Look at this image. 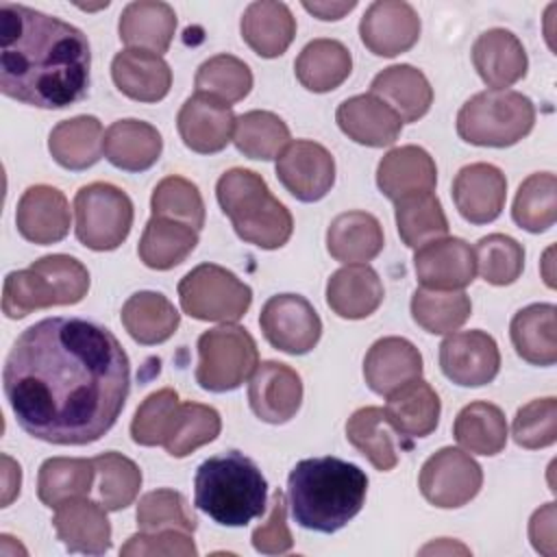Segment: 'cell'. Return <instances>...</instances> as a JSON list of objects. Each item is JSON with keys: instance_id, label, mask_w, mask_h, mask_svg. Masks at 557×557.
Segmentation results:
<instances>
[{"instance_id": "obj_36", "label": "cell", "mask_w": 557, "mask_h": 557, "mask_svg": "<svg viewBox=\"0 0 557 557\" xmlns=\"http://www.w3.org/2000/svg\"><path fill=\"white\" fill-rule=\"evenodd\" d=\"M120 318L128 335L144 346L170 339L181 324V313L159 292H137L128 296L122 305Z\"/></svg>"}, {"instance_id": "obj_35", "label": "cell", "mask_w": 557, "mask_h": 557, "mask_svg": "<svg viewBox=\"0 0 557 557\" xmlns=\"http://www.w3.org/2000/svg\"><path fill=\"white\" fill-rule=\"evenodd\" d=\"M555 313V305L535 302L511 318L509 335L518 357L533 366H553L557 361Z\"/></svg>"}, {"instance_id": "obj_14", "label": "cell", "mask_w": 557, "mask_h": 557, "mask_svg": "<svg viewBox=\"0 0 557 557\" xmlns=\"http://www.w3.org/2000/svg\"><path fill=\"white\" fill-rule=\"evenodd\" d=\"M359 37L372 54L396 57L411 50L420 39V17L409 2L379 0L366 9Z\"/></svg>"}, {"instance_id": "obj_21", "label": "cell", "mask_w": 557, "mask_h": 557, "mask_svg": "<svg viewBox=\"0 0 557 557\" xmlns=\"http://www.w3.org/2000/svg\"><path fill=\"white\" fill-rule=\"evenodd\" d=\"M335 120L348 139L370 148L392 146L403 131V120L372 94L346 98L337 107Z\"/></svg>"}, {"instance_id": "obj_11", "label": "cell", "mask_w": 557, "mask_h": 557, "mask_svg": "<svg viewBox=\"0 0 557 557\" xmlns=\"http://www.w3.org/2000/svg\"><path fill=\"white\" fill-rule=\"evenodd\" d=\"M263 337L287 355H305L315 348L322 335V320L313 305L300 294H276L265 300L259 313Z\"/></svg>"}, {"instance_id": "obj_52", "label": "cell", "mask_w": 557, "mask_h": 557, "mask_svg": "<svg viewBox=\"0 0 557 557\" xmlns=\"http://www.w3.org/2000/svg\"><path fill=\"white\" fill-rule=\"evenodd\" d=\"M178 407V392L172 387L148 394L137 407L131 422L133 442L139 446H161Z\"/></svg>"}, {"instance_id": "obj_9", "label": "cell", "mask_w": 557, "mask_h": 557, "mask_svg": "<svg viewBox=\"0 0 557 557\" xmlns=\"http://www.w3.org/2000/svg\"><path fill=\"white\" fill-rule=\"evenodd\" d=\"M76 239L89 250H115L131 233L133 202L111 183H89L74 198Z\"/></svg>"}, {"instance_id": "obj_5", "label": "cell", "mask_w": 557, "mask_h": 557, "mask_svg": "<svg viewBox=\"0 0 557 557\" xmlns=\"http://www.w3.org/2000/svg\"><path fill=\"white\" fill-rule=\"evenodd\" d=\"M215 196L237 237L246 244L276 250L292 237V213L272 196L261 174L246 168H231L218 178Z\"/></svg>"}, {"instance_id": "obj_19", "label": "cell", "mask_w": 557, "mask_h": 557, "mask_svg": "<svg viewBox=\"0 0 557 557\" xmlns=\"http://www.w3.org/2000/svg\"><path fill=\"white\" fill-rule=\"evenodd\" d=\"M15 226L26 242L48 246L61 242L70 231V205L61 189L30 185L15 209Z\"/></svg>"}, {"instance_id": "obj_28", "label": "cell", "mask_w": 557, "mask_h": 557, "mask_svg": "<svg viewBox=\"0 0 557 557\" xmlns=\"http://www.w3.org/2000/svg\"><path fill=\"white\" fill-rule=\"evenodd\" d=\"M385 418L403 437H426L440 422L442 403L437 392L420 376L407 381L387 396Z\"/></svg>"}, {"instance_id": "obj_27", "label": "cell", "mask_w": 557, "mask_h": 557, "mask_svg": "<svg viewBox=\"0 0 557 557\" xmlns=\"http://www.w3.org/2000/svg\"><path fill=\"white\" fill-rule=\"evenodd\" d=\"M242 39L248 48L263 57H281L296 37V17L285 2L259 0L250 2L239 22Z\"/></svg>"}, {"instance_id": "obj_55", "label": "cell", "mask_w": 557, "mask_h": 557, "mask_svg": "<svg viewBox=\"0 0 557 557\" xmlns=\"http://www.w3.org/2000/svg\"><path fill=\"white\" fill-rule=\"evenodd\" d=\"M122 557H148V555H178V557H196L198 548L191 540V533L178 529L163 531H139L126 540L120 548Z\"/></svg>"}, {"instance_id": "obj_51", "label": "cell", "mask_w": 557, "mask_h": 557, "mask_svg": "<svg viewBox=\"0 0 557 557\" xmlns=\"http://www.w3.org/2000/svg\"><path fill=\"white\" fill-rule=\"evenodd\" d=\"M137 527L139 531H163L178 529L185 533H194L198 527L196 516L187 507V500L176 490H152L144 494L137 503Z\"/></svg>"}, {"instance_id": "obj_31", "label": "cell", "mask_w": 557, "mask_h": 557, "mask_svg": "<svg viewBox=\"0 0 557 557\" xmlns=\"http://www.w3.org/2000/svg\"><path fill=\"white\" fill-rule=\"evenodd\" d=\"M161 150V133L144 120H117L104 131V157L120 170L144 172L159 161Z\"/></svg>"}, {"instance_id": "obj_41", "label": "cell", "mask_w": 557, "mask_h": 557, "mask_svg": "<svg viewBox=\"0 0 557 557\" xmlns=\"http://www.w3.org/2000/svg\"><path fill=\"white\" fill-rule=\"evenodd\" d=\"M396 228L409 248L446 237L448 220L440 198L433 191H420L396 200Z\"/></svg>"}, {"instance_id": "obj_3", "label": "cell", "mask_w": 557, "mask_h": 557, "mask_svg": "<svg viewBox=\"0 0 557 557\" xmlns=\"http://www.w3.org/2000/svg\"><path fill=\"white\" fill-rule=\"evenodd\" d=\"M366 472L339 457H309L287 476V505L294 522L318 533L344 529L363 507Z\"/></svg>"}, {"instance_id": "obj_16", "label": "cell", "mask_w": 557, "mask_h": 557, "mask_svg": "<svg viewBox=\"0 0 557 557\" xmlns=\"http://www.w3.org/2000/svg\"><path fill=\"white\" fill-rule=\"evenodd\" d=\"M248 403L263 422L283 424L292 420L302 403L300 374L287 363L261 361L248 383Z\"/></svg>"}, {"instance_id": "obj_58", "label": "cell", "mask_w": 557, "mask_h": 557, "mask_svg": "<svg viewBox=\"0 0 557 557\" xmlns=\"http://www.w3.org/2000/svg\"><path fill=\"white\" fill-rule=\"evenodd\" d=\"M302 7H305V11L313 13L318 20L331 22V20H339L346 13H350L357 7V2L355 0H348V2H302Z\"/></svg>"}, {"instance_id": "obj_15", "label": "cell", "mask_w": 557, "mask_h": 557, "mask_svg": "<svg viewBox=\"0 0 557 557\" xmlns=\"http://www.w3.org/2000/svg\"><path fill=\"white\" fill-rule=\"evenodd\" d=\"M176 128L183 144L200 154H213L228 146L235 128V113L231 104L209 96H189L176 117Z\"/></svg>"}, {"instance_id": "obj_23", "label": "cell", "mask_w": 557, "mask_h": 557, "mask_svg": "<svg viewBox=\"0 0 557 557\" xmlns=\"http://www.w3.org/2000/svg\"><path fill=\"white\" fill-rule=\"evenodd\" d=\"M472 63L481 81L492 89H505L518 83L529 70L522 41L505 28H490L476 37Z\"/></svg>"}, {"instance_id": "obj_12", "label": "cell", "mask_w": 557, "mask_h": 557, "mask_svg": "<svg viewBox=\"0 0 557 557\" xmlns=\"http://www.w3.org/2000/svg\"><path fill=\"white\" fill-rule=\"evenodd\" d=\"M281 185L300 202L324 198L335 183V159L318 141L296 139L276 159Z\"/></svg>"}, {"instance_id": "obj_56", "label": "cell", "mask_w": 557, "mask_h": 557, "mask_svg": "<svg viewBox=\"0 0 557 557\" xmlns=\"http://www.w3.org/2000/svg\"><path fill=\"white\" fill-rule=\"evenodd\" d=\"M252 546L261 555H283L292 550L294 540L287 529V496L281 490L272 494L268 520L252 531Z\"/></svg>"}, {"instance_id": "obj_25", "label": "cell", "mask_w": 557, "mask_h": 557, "mask_svg": "<svg viewBox=\"0 0 557 557\" xmlns=\"http://www.w3.org/2000/svg\"><path fill=\"white\" fill-rule=\"evenodd\" d=\"M435 183L437 168L433 157L413 144L392 148L376 168V185L394 202L411 194L433 191Z\"/></svg>"}, {"instance_id": "obj_40", "label": "cell", "mask_w": 557, "mask_h": 557, "mask_svg": "<svg viewBox=\"0 0 557 557\" xmlns=\"http://www.w3.org/2000/svg\"><path fill=\"white\" fill-rule=\"evenodd\" d=\"M472 313L470 296L463 289L420 287L411 296V318L433 335H446L463 326Z\"/></svg>"}, {"instance_id": "obj_18", "label": "cell", "mask_w": 557, "mask_h": 557, "mask_svg": "<svg viewBox=\"0 0 557 557\" xmlns=\"http://www.w3.org/2000/svg\"><path fill=\"white\" fill-rule=\"evenodd\" d=\"M507 198V178L492 163L463 165L453 181V200L463 220L470 224L494 222Z\"/></svg>"}, {"instance_id": "obj_13", "label": "cell", "mask_w": 557, "mask_h": 557, "mask_svg": "<svg viewBox=\"0 0 557 557\" xmlns=\"http://www.w3.org/2000/svg\"><path fill=\"white\" fill-rule=\"evenodd\" d=\"M440 368L448 381L461 387H481L496 379L500 352L485 331H459L440 344Z\"/></svg>"}, {"instance_id": "obj_42", "label": "cell", "mask_w": 557, "mask_h": 557, "mask_svg": "<svg viewBox=\"0 0 557 557\" xmlns=\"http://www.w3.org/2000/svg\"><path fill=\"white\" fill-rule=\"evenodd\" d=\"M233 144L248 159H278L289 144V128L272 111H246L235 117Z\"/></svg>"}, {"instance_id": "obj_54", "label": "cell", "mask_w": 557, "mask_h": 557, "mask_svg": "<svg viewBox=\"0 0 557 557\" xmlns=\"http://www.w3.org/2000/svg\"><path fill=\"white\" fill-rule=\"evenodd\" d=\"M39 272H44L57 289L59 305H76L87 296L89 289V272L87 268L70 255H46L30 263Z\"/></svg>"}, {"instance_id": "obj_22", "label": "cell", "mask_w": 557, "mask_h": 557, "mask_svg": "<svg viewBox=\"0 0 557 557\" xmlns=\"http://www.w3.org/2000/svg\"><path fill=\"white\" fill-rule=\"evenodd\" d=\"M422 376V355L405 337L376 339L363 359V379L379 396H389L407 381Z\"/></svg>"}, {"instance_id": "obj_37", "label": "cell", "mask_w": 557, "mask_h": 557, "mask_svg": "<svg viewBox=\"0 0 557 557\" xmlns=\"http://www.w3.org/2000/svg\"><path fill=\"white\" fill-rule=\"evenodd\" d=\"M198 244V231L189 224L152 215L141 233L137 255L152 270H172L183 263Z\"/></svg>"}, {"instance_id": "obj_32", "label": "cell", "mask_w": 557, "mask_h": 557, "mask_svg": "<svg viewBox=\"0 0 557 557\" xmlns=\"http://www.w3.org/2000/svg\"><path fill=\"white\" fill-rule=\"evenodd\" d=\"M383 244V226L368 211H344L326 228L329 255L346 265L374 259Z\"/></svg>"}, {"instance_id": "obj_50", "label": "cell", "mask_w": 557, "mask_h": 557, "mask_svg": "<svg viewBox=\"0 0 557 557\" xmlns=\"http://www.w3.org/2000/svg\"><path fill=\"white\" fill-rule=\"evenodd\" d=\"M476 270L490 285H511L524 268V248L509 235L492 233L476 242Z\"/></svg>"}, {"instance_id": "obj_2", "label": "cell", "mask_w": 557, "mask_h": 557, "mask_svg": "<svg viewBox=\"0 0 557 557\" xmlns=\"http://www.w3.org/2000/svg\"><path fill=\"white\" fill-rule=\"evenodd\" d=\"M0 91L39 109H65L87 96L91 50L85 33L44 11L0 4Z\"/></svg>"}, {"instance_id": "obj_46", "label": "cell", "mask_w": 557, "mask_h": 557, "mask_svg": "<svg viewBox=\"0 0 557 557\" xmlns=\"http://www.w3.org/2000/svg\"><path fill=\"white\" fill-rule=\"evenodd\" d=\"M98 474V500L107 511L126 509L139 494L141 470L122 453L107 450L94 457Z\"/></svg>"}, {"instance_id": "obj_49", "label": "cell", "mask_w": 557, "mask_h": 557, "mask_svg": "<svg viewBox=\"0 0 557 557\" xmlns=\"http://www.w3.org/2000/svg\"><path fill=\"white\" fill-rule=\"evenodd\" d=\"M150 209L157 218L176 220L200 231L205 226V202L198 187L183 176H165L150 196Z\"/></svg>"}, {"instance_id": "obj_33", "label": "cell", "mask_w": 557, "mask_h": 557, "mask_svg": "<svg viewBox=\"0 0 557 557\" xmlns=\"http://www.w3.org/2000/svg\"><path fill=\"white\" fill-rule=\"evenodd\" d=\"M52 159L65 170H87L104 152L102 124L94 115H76L59 122L48 137Z\"/></svg>"}, {"instance_id": "obj_44", "label": "cell", "mask_w": 557, "mask_h": 557, "mask_svg": "<svg viewBox=\"0 0 557 557\" xmlns=\"http://www.w3.org/2000/svg\"><path fill=\"white\" fill-rule=\"evenodd\" d=\"M220 429L222 420L213 407L202 403H181L161 446L168 455L181 459L213 442L220 435Z\"/></svg>"}, {"instance_id": "obj_39", "label": "cell", "mask_w": 557, "mask_h": 557, "mask_svg": "<svg viewBox=\"0 0 557 557\" xmlns=\"http://www.w3.org/2000/svg\"><path fill=\"white\" fill-rule=\"evenodd\" d=\"M96 479L94 459L83 457H50L39 466L37 496L39 500L57 509L70 498H78L91 492Z\"/></svg>"}, {"instance_id": "obj_38", "label": "cell", "mask_w": 557, "mask_h": 557, "mask_svg": "<svg viewBox=\"0 0 557 557\" xmlns=\"http://www.w3.org/2000/svg\"><path fill=\"white\" fill-rule=\"evenodd\" d=\"M453 435L457 444L474 455H498L507 444V420L500 407L474 400L466 405L453 424Z\"/></svg>"}, {"instance_id": "obj_29", "label": "cell", "mask_w": 557, "mask_h": 557, "mask_svg": "<svg viewBox=\"0 0 557 557\" xmlns=\"http://www.w3.org/2000/svg\"><path fill=\"white\" fill-rule=\"evenodd\" d=\"M122 44L135 50L163 54L176 33V13L161 0H137L124 7L117 24Z\"/></svg>"}, {"instance_id": "obj_17", "label": "cell", "mask_w": 557, "mask_h": 557, "mask_svg": "<svg viewBox=\"0 0 557 557\" xmlns=\"http://www.w3.org/2000/svg\"><path fill=\"white\" fill-rule=\"evenodd\" d=\"M413 270L422 287L463 289L474 281L476 257L461 237H440L416 248Z\"/></svg>"}, {"instance_id": "obj_45", "label": "cell", "mask_w": 557, "mask_h": 557, "mask_svg": "<svg viewBox=\"0 0 557 557\" xmlns=\"http://www.w3.org/2000/svg\"><path fill=\"white\" fill-rule=\"evenodd\" d=\"M511 218L529 233H544L555 224L557 178L553 172H535L520 183Z\"/></svg>"}, {"instance_id": "obj_1", "label": "cell", "mask_w": 557, "mask_h": 557, "mask_svg": "<svg viewBox=\"0 0 557 557\" xmlns=\"http://www.w3.org/2000/svg\"><path fill=\"white\" fill-rule=\"evenodd\" d=\"M2 385L30 437L57 446L98 442L131 392V361L117 337L85 318H44L13 342Z\"/></svg>"}, {"instance_id": "obj_57", "label": "cell", "mask_w": 557, "mask_h": 557, "mask_svg": "<svg viewBox=\"0 0 557 557\" xmlns=\"http://www.w3.org/2000/svg\"><path fill=\"white\" fill-rule=\"evenodd\" d=\"M529 537L537 553L555 555V503H546L531 516Z\"/></svg>"}, {"instance_id": "obj_47", "label": "cell", "mask_w": 557, "mask_h": 557, "mask_svg": "<svg viewBox=\"0 0 557 557\" xmlns=\"http://www.w3.org/2000/svg\"><path fill=\"white\" fill-rule=\"evenodd\" d=\"M59 296L50 278L37 268L13 270L7 274L2 285V311L11 320L26 318L37 309L57 307Z\"/></svg>"}, {"instance_id": "obj_20", "label": "cell", "mask_w": 557, "mask_h": 557, "mask_svg": "<svg viewBox=\"0 0 557 557\" xmlns=\"http://www.w3.org/2000/svg\"><path fill=\"white\" fill-rule=\"evenodd\" d=\"M52 524L70 553L102 555L111 548V522L100 503L83 496L70 498L57 507Z\"/></svg>"}, {"instance_id": "obj_10", "label": "cell", "mask_w": 557, "mask_h": 557, "mask_svg": "<svg viewBox=\"0 0 557 557\" xmlns=\"http://www.w3.org/2000/svg\"><path fill=\"white\" fill-rule=\"evenodd\" d=\"M418 485L431 505L440 509H457L479 494L483 470L468 453L444 446L424 461Z\"/></svg>"}, {"instance_id": "obj_53", "label": "cell", "mask_w": 557, "mask_h": 557, "mask_svg": "<svg viewBox=\"0 0 557 557\" xmlns=\"http://www.w3.org/2000/svg\"><path fill=\"white\" fill-rule=\"evenodd\" d=\"M511 435L522 448H546L557 440V400L535 398L516 411Z\"/></svg>"}, {"instance_id": "obj_6", "label": "cell", "mask_w": 557, "mask_h": 557, "mask_svg": "<svg viewBox=\"0 0 557 557\" xmlns=\"http://www.w3.org/2000/svg\"><path fill=\"white\" fill-rule=\"evenodd\" d=\"M533 124L531 98L513 89L479 91L457 113V133L472 146H513L533 131Z\"/></svg>"}, {"instance_id": "obj_30", "label": "cell", "mask_w": 557, "mask_h": 557, "mask_svg": "<svg viewBox=\"0 0 557 557\" xmlns=\"http://www.w3.org/2000/svg\"><path fill=\"white\" fill-rule=\"evenodd\" d=\"M370 94L383 100L403 122H416L431 109L433 87L413 65L400 63L379 72L370 83Z\"/></svg>"}, {"instance_id": "obj_8", "label": "cell", "mask_w": 557, "mask_h": 557, "mask_svg": "<svg viewBox=\"0 0 557 557\" xmlns=\"http://www.w3.org/2000/svg\"><path fill=\"white\" fill-rule=\"evenodd\" d=\"M181 309L202 322H237L252 305V289L231 270L200 263L178 283Z\"/></svg>"}, {"instance_id": "obj_43", "label": "cell", "mask_w": 557, "mask_h": 557, "mask_svg": "<svg viewBox=\"0 0 557 557\" xmlns=\"http://www.w3.org/2000/svg\"><path fill=\"white\" fill-rule=\"evenodd\" d=\"M348 442L381 472L398 463L389 422L381 407H361L346 422Z\"/></svg>"}, {"instance_id": "obj_59", "label": "cell", "mask_w": 557, "mask_h": 557, "mask_svg": "<svg viewBox=\"0 0 557 557\" xmlns=\"http://www.w3.org/2000/svg\"><path fill=\"white\" fill-rule=\"evenodd\" d=\"M2 461L7 463V468H4V496H2V507H7V505L20 494L22 472H20V466H17L9 455H2Z\"/></svg>"}, {"instance_id": "obj_34", "label": "cell", "mask_w": 557, "mask_h": 557, "mask_svg": "<svg viewBox=\"0 0 557 557\" xmlns=\"http://www.w3.org/2000/svg\"><path fill=\"white\" fill-rule=\"evenodd\" d=\"M294 72L305 89L326 94L337 89L350 76L352 57L342 41L320 37L300 50Z\"/></svg>"}, {"instance_id": "obj_7", "label": "cell", "mask_w": 557, "mask_h": 557, "mask_svg": "<svg viewBox=\"0 0 557 557\" xmlns=\"http://www.w3.org/2000/svg\"><path fill=\"white\" fill-rule=\"evenodd\" d=\"M259 366L255 337L239 324H222L198 337L196 381L207 392L237 389Z\"/></svg>"}, {"instance_id": "obj_26", "label": "cell", "mask_w": 557, "mask_h": 557, "mask_svg": "<svg viewBox=\"0 0 557 557\" xmlns=\"http://www.w3.org/2000/svg\"><path fill=\"white\" fill-rule=\"evenodd\" d=\"M383 283L374 268L350 263L331 274L326 283V302L339 318L361 320L372 315L383 302Z\"/></svg>"}, {"instance_id": "obj_4", "label": "cell", "mask_w": 557, "mask_h": 557, "mask_svg": "<svg viewBox=\"0 0 557 557\" xmlns=\"http://www.w3.org/2000/svg\"><path fill=\"white\" fill-rule=\"evenodd\" d=\"M194 505L218 524L246 527L265 513L268 481L250 457L226 450L198 466Z\"/></svg>"}, {"instance_id": "obj_24", "label": "cell", "mask_w": 557, "mask_h": 557, "mask_svg": "<svg viewBox=\"0 0 557 557\" xmlns=\"http://www.w3.org/2000/svg\"><path fill=\"white\" fill-rule=\"evenodd\" d=\"M111 78L124 96L137 102H159L172 87L168 61L154 52L135 48H126L113 57Z\"/></svg>"}, {"instance_id": "obj_48", "label": "cell", "mask_w": 557, "mask_h": 557, "mask_svg": "<svg viewBox=\"0 0 557 557\" xmlns=\"http://www.w3.org/2000/svg\"><path fill=\"white\" fill-rule=\"evenodd\" d=\"M252 89L250 67L233 54H215L200 63L196 72V91L209 94L226 104L244 100Z\"/></svg>"}]
</instances>
